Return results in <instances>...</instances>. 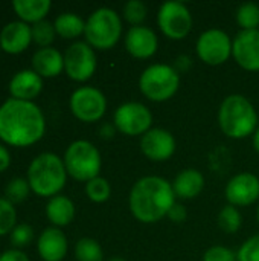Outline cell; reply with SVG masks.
Instances as JSON below:
<instances>
[{"label": "cell", "mask_w": 259, "mask_h": 261, "mask_svg": "<svg viewBox=\"0 0 259 261\" xmlns=\"http://www.w3.org/2000/svg\"><path fill=\"white\" fill-rule=\"evenodd\" d=\"M46 133V118L34 101L9 98L0 106V139L12 147L37 144Z\"/></svg>", "instance_id": "1"}, {"label": "cell", "mask_w": 259, "mask_h": 261, "mask_svg": "<svg viewBox=\"0 0 259 261\" xmlns=\"http://www.w3.org/2000/svg\"><path fill=\"white\" fill-rule=\"evenodd\" d=\"M172 184L160 176H143L134 182L128 196V208L136 220L145 225L168 217L176 205Z\"/></svg>", "instance_id": "2"}, {"label": "cell", "mask_w": 259, "mask_h": 261, "mask_svg": "<svg viewBox=\"0 0 259 261\" xmlns=\"http://www.w3.org/2000/svg\"><path fill=\"white\" fill-rule=\"evenodd\" d=\"M218 125L231 139H244L258 128V113L249 98L240 93L226 96L218 109Z\"/></svg>", "instance_id": "3"}, {"label": "cell", "mask_w": 259, "mask_h": 261, "mask_svg": "<svg viewBox=\"0 0 259 261\" xmlns=\"http://www.w3.org/2000/svg\"><path fill=\"white\" fill-rule=\"evenodd\" d=\"M63 158L55 153H41L27 167V182L32 193L40 197H55L67 182Z\"/></svg>", "instance_id": "4"}, {"label": "cell", "mask_w": 259, "mask_h": 261, "mask_svg": "<svg viewBox=\"0 0 259 261\" xmlns=\"http://www.w3.org/2000/svg\"><path fill=\"white\" fill-rule=\"evenodd\" d=\"M85 43L95 50H108L118 44L122 37L121 15L107 6L95 9L85 20Z\"/></svg>", "instance_id": "5"}, {"label": "cell", "mask_w": 259, "mask_h": 261, "mask_svg": "<svg viewBox=\"0 0 259 261\" xmlns=\"http://www.w3.org/2000/svg\"><path fill=\"white\" fill-rule=\"evenodd\" d=\"M180 87V73L174 66L156 63L143 69L139 76L140 93L153 102L171 99Z\"/></svg>", "instance_id": "6"}, {"label": "cell", "mask_w": 259, "mask_h": 261, "mask_svg": "<svg viewBox=\"0 0 259 261\" xmlns=\"http://www.w3.org/2000/svg\"><path fill=\"white\" fill-rule=\"evenodd\" d=\"M64 167L70 177L78 182H89L99 176L102 158L99 150L85 139L73 141L64 153Z\"/></svg>", "instance_id": "7"}, {"label": "cell", "mask_w": 259, "mask_h": 261, "mask_svg": "<svg viewBox=\"0 0 259 261\" xmlns=\"http://www.w3.org/2000/svg\"><path fill=\"white\" fill-rule=\"evenodd\" d=\"M114 128L125 136H143L153 127L151 110L136 101H128L121 104L113 115Z\"/></svg>", "instance_id": "8"}, {"label": "cell", "mask_w": 259, "mask_h": 261, "mask_svg": "<svg viewBox=\"0 0 259 261\" xmlns=\"http://www.w3.org/2000/svg\"><path fill=\"white\" fill-rule=\"evenodd\" d=\"M69 106L72 115L78 121L92 124L104 118L107 112V98L99 89L93 86H82L70 95Z\"/></svg>", "instance_id": "9"}, {"label": "cell", "mask_w": 259, "mask_h": 261, "mask_svg": "<svg viewBox=\"0 0 259 261\" xmlns=\"http://www.w3.org/2000/svg\"><path fill=\"white\" fill-rule=\"evenodd\" d=\"M157 26L169 40H183L192 29V14L182 2H165L157 12Z\"/></svg>", "instance_id": "10"}, {"label": "cell", "mask_w": 259, "mask_h": 261, "mask_svg": "<svg viewBox=\"0 0 259 261\" xmlns=\"http://www.w3.org/2000/svg\"><path fill=\"white\" fill-rule=\"evenodd\" d=\"M234 40L223 29H208L200 34L195 43L197 57L208 66H221L232 57Z\"/></svg>", "instance_id": "11"}, {"label": "cell", "mask_w": 259, "mask_h": 261, "mask_svg": "<svg viewBox=\"0 0 259 261\" xmlns=\"http://www.w3.org/2000/svg\"><path fill=\"white\" fill-rule=\"evenodd\" d=\"M98 67L95 49L85 41L72 43L64 52V72L76 83L89 81Z\"/></svg>", "instance_id": "12"}, {"label": "cell", "mask_w": 259, "mask_h": 261, "mask_svg": "<svg viewBox=\"0 0 259 261\" xmlns=\"http://www.w3.org/2000/svg\"><path fill=\"white\" fill-rule=\"evenodd\" d=\"M176 138L166 128H151L140 138L142 154L153 162H165L176 153Z\"/></svg>", "instance_id": "13"}, {"label": "cell", "mask_w": 259, "mask_h": 261, "mask_svg": "<svg viewBox=\"0 0 259 261\" xmlns=\"http://www.w3.org/2000/svg\"><path fill=\"white\" fill-rule=\"evenodd\" d=\"M224 196L229 205L234 206H250L259 199V177L253 173H238L229 179Z\"/></svg>", "instance_id": "14"}, {"label": "cell", "mask_w": 259, "mask_h": 261, "mask_svg": "<svg viewBox=\"0 0 259 261\" xmlns=\"http://www.w3.org/2000/svg\"><path fill=\"white\" fill-rule=\"evenodd\" d=\"M232 57L247 72H259V29L240 31L234 38Z\"/></svg>", "instance_id": "15"}, {"label": "cell", "mask_w": 259, "mask_h": 261, "mask_svg": "<svg viewBox=\"0 0 259 261\" xmlns=\"http://www.w3.org/2000/svg\"><path fill=\"white\" fill-rule=\"evenodd\" d=\"M127 52L137 60H148L159 49V37L148 26H133L124 37Z\"/></svg>", "instance_id": "16"}, {"label": "cell", "mask_w": 259, "mask_h": 261, "mask_svg": "<svg viewBox=\"0 0 259 261\" xmlns=\"http://www.w3.org/2000/svg\"><path fill=\"white\" fill-rule=\"evenodd\" d=\"M32 43V28L24 21H11L0 31V47L3 52L17 55L24 52Z\"/></svg>", "instance_id": "17"}, {"label": "cell", "mask_w": 259, "mask_h": 261, "mask_svg": "<svg viewBox=\"0 0 259 261\" xmlns=\"http://www.w3.org/2000/svg\"><path fill=\"white\" fill-rule=\"evenodd\" d=\"M37 251L43 261H63L69 251L66 234L60 228H46L37 242Z\"/></svg>", "instance_id": "18"}, {"label": "cell", "mask_w": 259, "mask_h": 261, "mask_svg": "<svg viewBox=\"0 0 259 261\" xmlns=\"http://www.w3.org/2000/svg\"><path fill=\"white\" fill-rule=\"evenodd\" d=\"M43 90V78L32 69L17 72L9 81V93L14 99L34 101Z\"/></svg>", "instance_id": "19"}, {"label": "cell", "mask_w": 259, "mask_h": 261, "mask_svg": "<svg viewBox=\"0 0 259 261\" xmlns=\"http://www.w3.org/2000/svg\"><path fill=\"white\" fill-rule=\"evenodd\" d=\"M32 70L41 78H55L64 70V55L55 47H41L32 55Z\"/></svg>", "instance_id": "20"}, {"label": "cell", "mask_w": 259, "mask_h": 261, "mask_svg": "<svg viewBox=\"0 0 259 261\" xmlns=\"http://www.w3.org/2000/svg\"><path fill=\"white\" fill-rule=\"evenodd\" d=\"M205 188V176L195 168L182 170L172 180V190L176 197L182 200H191L200 196Z\"/></svg>", "instance_id": "21"}, {"label": "cell", "mask_w": 259, "mask_h": 261, "mask_svg": "<svg viewBox=\"0 0 259 261\" xmlns=\"http://www.w3.org/2000/svg\"><path fill=\"white\" fill-rule=\"evenodd\" d=\"M75 203L67 196H55L46 205V217L55 228H64L75 219Z\"/></svg>", "instance_id": "22"}, {"label": "cell", "mask_w": 259, "mask_h": 261, "mask_svg": "<svg viewBox=\"0 0 259 261\" xmlns=\"http://www.w3.org/2000/svg\"><path fill=\"white\" fill-rule=\"evenodd\" d=\"M52 8L50 0H14L12 9L20 18V21H24L27 24H35L41 20H46L44 17L49 14Z\"/></svg>", "instance_id": "23"}, {"label": "cell", "mask_w": 259, "mask_h": 261, "mask_svg": "<svg viewBox=\"0 0 259 261\" xmlns=\"http://www.w3.org/2000/svg\"><path fill=\"white\" fill-rule=\"evenodd\" d=\"M56 35L66 40H73L84 35L85 31V20H82L78 14L73 12H63L53 21Z\"/></svg>", "instance_id": "24"}, {"label": "cell", "mask_w": 259, "mask_h": 261, "mask_svg": "<svg viewBox=\"0 0 259 261\" xmlns=\"http://www.w3.org/2000/svg\"><path fill=\"white\" fill-rule=\"evenodd\" d=\"M75 258L78 261H104V251L98 240L84 237L75 245Z\"/></svg>", "instance_id": "25"}, {"label": "cell", "mask_w": 259, "mask_h": 261, "mask_svg": "<svg viewBox=\"0 0 259 261\" xmlns=\"http://www.w3.org/2000/svg\"><path fill=\"white\" fill-rule=\"evenodd\" d=\"M218 226L226 234H237L243 226V216L234 205H226L218 213Z\"/></svg>", "instance_id": "26"}, {"label": "cell", "mask_w": 259, "mask_h": 261, "mask_svg": "<svg viewBox=\"0 0 259 261\" xmlns=\"http://www.w3.org/2000/svg\"><path fill=\"white\" fill-rule=\"evenodd\" d=\"M235 18L241 31L259 29V6L252 2L240 5L235 12Z\"/></svg>", "instance_id": "27"}, {"label": "cell", "mask_w": 259, "mask_h": 261, "mask_svg": "<svg viewBox=\"0 0 259 261\" xmlns=\"http://www.w3.org/2000/svg\"><path fill=\"white\" fill-rule=\"evenodd\" d=\"M85 196L93 203H105L111 197V185L105 177H95L85 184Z\"/></svg>", "instance_id": "28"}, {"label": "cell", "mask_w": 259, "mask_h": 261, "mask_svg": "<svg viewBox=\"0 0 259 261\" xmlns=\"http://www.w3.org/2000/svg\"><path fill=\"white\" fill-rule=\"evenodd\" d=\"M147 15H148V8L142 0H130L122 8V17L128 24H131V28L142 26L143 21L147 20Z\"/></svg>", "instance_id": "29"}, {"label": "cell", "mask_w": 259, "mask_h": 261, "mask_svg": "<svg viewBox=\"0 0 259 261\" xmlns=\"http://www.w3.org/2000/svg\"><path fill=\"white\" fill-rule=\"evenodd\" d=\"M31 28H32V41L35 44H38L40 49L50 47V44L53 43L55 35H56L53 23L49 20H41V21L32 24Z\"/></svg>", "instance_id": "30"}, {"label": "cell", "mask_w": 259, "mask_h": 261, "mask_svg": "<svg viewBox=\"0 0 259 261\" xmlns=\"http://www.w3.org/2000/svg\"><path fill=\"white\" fill-rule=\"evenodd\" d=\"M31 185L27 182V179H23V177H14L5 188V196L6 199L15 205V203H21L24 202L27 197H29V193H31Z\"/></svg>", "instance_id": "31"}, {"label": "cell", "mask_w": 259, "mask_h": 261, "mask_svg": "<svg viewBox=\"0 0 259 261\" xmlns=\"http://www.w3.org/2000/svg\"><path fill=\"white\" fill-rule=\"evenodd\" d=\"M15 226H17V211L14 205L6 197H0V237L11 234Z\"/></svg>", "instance_id": "32"}, {"label": "cell", "mask_w": 259, "mask_h": 261, "mask_svg": "<svg viewBox=\"0 0 259 261\" xmlns=\"http://www.w3.org/2000/svg\"><path fill=\"white\" fill-rule=\"evenodd\" d=\"M9 239H11V245L14 246V249L26 248L34 239V229L31 225L20 223L12 229V232L9 234Z\"/></svg>", "instance_id": "33"}, {"label": "cell", "mask_w": 259, "mask_h": 261, "mask_svg": "<svg viewBox=\"0 0 259 261\" xmlns=\"http://www.w3.org/2000/svg\"><path fill=\"white\" fill-rule=\"evenodd\" d=\"M237 261H259V234L247 239L240 246Z\"/></svg>", "instance_id": "34"}, {"label": "cell", "mask_w": 259, "mask_h": 261, "mask_svg": "<svg viewBox=\"0 0 259 261\" xmlns=\"http://www.w3.org/2000/svg\"><path fill=\"white\" fill-rule=\"evenodd\" d=\"M203 261H237V252L226 246L215 245L203 254Z\"/></svg>", "instance_id": "35"}, {"label": "cell", "mask_w": 259, "mask_h": 261, "mask_svg": "<svg viewBox=\"0 0 259 261\" xmlns=\"http://www.w3.org/2000/svg\"><path fill=\"white\" fill-rule=\"evenodd\" d=\"M0 261H31L21 249H8L0 254Z\"/></svg>", "instance_id": "36"}, {"label": "cell", "mask_w": 259, "mask_h": 261, "mask_svg": "<svg viewBox=\"0 0 259 261\" xmlns=\"http://www.w3.org/2000/svg\"><path fill=\"white\" fill-rule=\"evenodd\" d=\"M186 210L180 205V203H176L172 208H171V211L168 213V219L171 220V222H174V223H182V222H185L186 220Z\"/></svg>", "instance_id": "37"}, {"label": "cell", "mask_w": 259, "mask_h": 261, "mask_svg": "<svg viewBox=\"0 0 259 261\" xmlns=\"http://www.w3.org/2000/svg\"><path fill=\"white\" fill-rule=\"evenodd\" d=\"M9 165H11V153L5 145L0 144V173L6 171Z\"/></svg>", "instance_id": "38"}, {"label": "cell", "mask_w": 259, "mask_h": 261, "mask_svg": "<svg viewBox=\"0 0 259 261\" xmlns=\"http://www.w3.org/2000/svg\"><path fill=\"white\" fill-rule=\"evenodd\" d=\"M252 145H253L255 151H256V153H259V127L256 128V132L252 135Z\"/></svg>", "instance_id": "39"}, {"label": "cell", "mask_w": 259, "mask_h": 261, "mask_svg": "<svg viewBox=\"0 0 259 261\" xmlns=\"http://www.w3.org/2000/svg\"><path fill=\"white\" fill-rule=\"evenodd\" d=\"M108 261H125L124 258H121V257H113V258H110Z\"/></svg>", "instance_id": "40"}, {"label": "cell", "mask_w": 259, "mask_h": 261, "mask_svg": "<svg viewBox=\"0 0 259 261\" xmlns=\"http://www.w3.org/2000/svg\"><path fill=\"white\" fill-rule=\"evenodd\" d=\"M256 220H258V223H259V205H258V210H256Z\"/></svg>", "instance_id": "41"}, {"label": "cell", "mask_w": 259, "mask_h": 261, "mask_svg": "<svg viewBox=\"0 0 259 261\" xmlns=\"http://www.w3.org/2000/svg\"><path fill=\"white\" fill-rule=\"evenodd\" d=\"M0 50H2V47H0Z\"/></svg>", "instance_id": "42"}]
</instances>
